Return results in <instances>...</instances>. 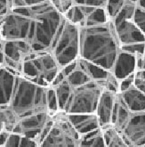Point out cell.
<instances>
[{"label":"cell","mask_w":145,"mask_h":147,"mask_svg":"<svg viewBox=\"0 0 145 147\" xmlns=\"http://www.w3.org/2000/svg\"><path fill=\"white\" fill-rule=\"evenodd\" d=\"M79 28V58L111 71L121 49L112 22Z\"/></svg>","instance_id":"obj_1"},{"label":"cell","mask_w":145,"mask_h":147,"mask_svg":"<svg viewBox=\"0 0 145 147\" xmlns=\"http://www.w3.org/2000/svg\"><path fill=\"white\" fill-rule=\"evenodd\" d=\"M25 8L30 15L27 42L36 52L49 51L63 22V15L55 9L49 0Z\"/></svg>","instance_id":"obj_2"},{"label":"cell","mask_w":145,"mask_h":147,"mask_svg":"<svg viewBox=\"0 0 145 147\" xmlns=\"http://www.w3.org/2000/svg\"><path fill=\"white\" fill-rule=\"evenodd\" d=\"M47 88L21 76H16L13 92L7 105L16 119V123L26 117L50 111L47 105Z\"/></svg>","instance_id":"obj_3"},{"label":"cell","mask_w":145,"mask_h":147,"mask_svg":"<svg viewBox=\"0 0 145 147\" xmlns=\"http://www.w3.org/2000/svg\"><path fill=\"white\" fill-rule=\"evenodd\" d=\"M111 124L122 135L131 147L145 145V111H130L117 99Z\"/></svg>","instance_id":"obj_4"},{"label":"cell","mask_w":145,"mask_h":147,"mask_svg":"<svg viewBox=\"0 0 145 147\" xmlns=\"http://www.w3.org/2000/svg\"><path fill=\"white\" fill-rule=\"evenodd\" d=\"M60 71L61 68L50 51H35L24 61L19 76L42 86L49 88L53 85Z\"/></svg>","instance_id":"obj_5"},{"label":"cell","mask_w":145,"mask_h":147,"mask_svg":"<svg viewBox=\"0 0 145 147\" xmlns=\"http://www.w3.org/2000/svg\"><path fill=\"white\" fill-rule=\"evenodd\" d=\"M79 47L80 28L64 18L49 50L61 70L79 59Z\"/></svg>","instance_id":"obj_6"},{"label":"cell","mask_w":145,"mask_h":147,"mask_svg":"<svg viewBox=\"0 0 145 147\" xmlns=\"http://www.w3.org/2000/svg\"><path fill=\"white\" fill-rule=\"evenodd\" d=\"M102 91L101 86L93 80L79 86H70L69 96L61 111L68 115L95 113Z\"/></svg>","instance_id":"obj_7"},{"label":"cell","mask_w":145,"mask_h":147,"mask_svg":"<svg viewBox=\"0 0 145 147\" xmlns=\"http://www.w3.org/2000/svg\"><path fill=\"white\" fill-rule=\"evenodd\" d=\"M82 136L76 130L63 111L54 115L49 130L38 144V147H79Z\"/></svg>","instance_id":"obj_8"},{"label":"cell","mask_w":145,"mask_h":147,"mask_svg":"<svg viewBox=\"0 0 145 147\" xmlns=\"http://www.w3.org/2000/svg\"><path fill=\"white\" fill-rule=\"evenodd\" d=\"M33 52L35 51L27 41L1 39L0 41L1 66L17 75H20L24 61Z\"/></svg>","instance_id":"obj_9"},{"label":"cell","mask_w":145,"mask_h":147,"mask_svg":"<svg viewBox=\"0 0 145 147\" xmlns=\"http://www.w3.org/2000/svg\"><path fill=\"white\" fill-rule=\"evenodd\" d=\"M120 47L145 42V36L134 22L133 19L112 22Z\"/></svg>","instance_id":"obj_10"},{"label":"cell","mask_w":145,"mask_h":147,"mask_svg":"<svg viewBox=\"0 0 145 147\" xmlns=\"http://www.w3.org/2000/svg\"><path fill=\"white\" fill-rule=\"evenodd\" d=\"M117 94L108 90H103L101 94L95 111V114L97 116L101 128L111 125Z\"/></svg>","instance_id":"obj_11"},{"label":"cell","mask_w":145,"mask_h":147,"mask_svg":"<svg viewBox=\"0 0 145 147\" xmlns=\"http://www.w3.org/2000/svg\"><path fill=\"white\" fill-rule=\"evenodd\" d=\"M136 71V56L120 49L112 67L111 72L119 81Z\"/></svg>","instance_id":"obj_12"},{"label":"cell","mask_w":145,"mask_h":147,"mask_svg":"<svg viewBox=\"0 0 145 147\" xmlns=\"http://www.w3.org/2000/svg\"><path fill=\"white\" fill-rule=\"evenodd\" d=\"M117 97L123 105L130 111H145V94L135 88H130L117 94Z\"/></svg>","instance_id":"obj_13"},{"label":"cell","mask_w":145,"mask_h":147,"mask_svg":"<svg viewBox=\"0 0 145 147\" xmlns=\"http://www.w3.org/2000/svg\"><path fill=\"white\" fill-rule=\"evenodd\" d=\"M67 116L70 123L75 127V129L81 136H84L93 130H96L98 128H101L95 113L70 115L67 114Z\"/></svg>","instance_id":"obj_14"},{"label":"cell","mask_w":145,"mask_h":147,"mask_svg":"<svg viewBox=\"0 0 145 147\" xmlns=\"http://www.w3.org/2000/svg\"><path fill=\"white\" fill-rule=\"evenodd\" d=\"M101 129L106 147H131L112 124L101 127Z\"/></svg>","instance_id":"obj_15"},{"label":"cell","mask_w":145,"mask_h":147,"mask_svg":"<svg viewBox=\"0 0 145 147\" xmlns=\"http://www.w3.org/2000/svg\"><path fill=\"white\" fill-rule=\"evenodd\" d=\"M78 64L87 74V76L92 80L96 82H101L106 80L110 74V71H108L104 70V69H102L92 63H89L86 61V60H83L79 57L78 59Z\"/></svg>","instance_id":"obj_16"},{"label":"cell","mask_w":145,"mask_h":147,"mask_svg":"<svg viewBox=\"0 0 145 147\" xmlns=\"http://www.w3.org/2000/svg\"><path fill=\"white\" fill-rule=\"evenodd\" d=\"M16 124V119L7 105H0V134L12 133Z\"/></svg>","instance_id":"obj_17"},{"label":"cell","mask_w":145,"mask_h":147,"mask_svg":"<svg viewBox=\"0 0 145 147\" xmlns=\"http://www.w3.org/2000/svg\"><path fill=\"white\" fill-rule=\"evenodd\" d=\"M79 147H106L101 129L98 128L82 136Z\"/></svg>","instance_id":"obj_18"},{"label":"cell","mask_w":145,"mask_h":147,"mask_svg":"<svg viewBox=\"0 0 145 147\" xmlns=\"http://www.w3.org/2000/svg\"><path fill=\"white\" fill-rule=\"evenodd\" d=\"M110 21L107 15L104 7H95L93 12L87 17L82 27L86 26H95L99 24H103Z\"/></svg>","instance_id":"obj_19"},{"label":"cell","mask_w":145,"mask_h":147,"mask_svg":"<svg viewBox=\"0 0 145 147\" xmlns=\"http://www.w3.org/2000/svg\"><path fill=\"white\" fill-rule=\"evenodd\" d=\"M126 1L127 0H107L104 9L110 21H112L121 11Z\"/></svg>","instance_id":"obj_20"},{"label":"cell","mask_w":145,"mask_h":147,"mask_svg":"<svg viewBox=\"0 0 145 147\" xmlns=\"http://www.w3.org/2000/svg\"><path fill=\"white\" fill-rule=\"evenodd\" d=\"M136 8V4L132 3L127 0L125 5L121 9V11L118 13V14L115 17V18L111 21L112 22H120L123 20H129L133 19L134 11Z\"/></svg>","instance_id":"obj_21"},{"label":"cell","mask_w":145,"mask_h":147,"mask_svg":"<svg viewBox=\"0 0 145 147\" xmlns=\"http://www.w3.org/2000/svg\"><path fill=\"white\" fill-rule=\"evenodd\" d=\"M121 50L126 52V53H129L136 57L142 56L144 55V52H145V42L122 46Z\"/></svg>","instance_id":"obj_22"},{"label":"cell","mask_w":145,"mask_h":147,"mask_svg":"<svg viewBox=\"0 0 145 147\" xmlns=\"http://www.w3.org/2000/svg\"><path fill=\"white\" fill-rule=\"evenodd\" d=\"M133 21L145 36V10L137 6V5H136Z\"/></svg>","instance_id":"obj_23"},{"label":"cell","mask_w":145,"mask_h":147,"mask_svg":"<svg viewBox=\"0 0 145 147\" xmlns=\"http://www.w3.org/2000/svg\"><path fill=\"white\" fill-rule=\"evenodd\" d=\"M47 105H48L49 111L52 112V113L55 114L57 111H59L56 94L53 86H49L47 88Z\"/></svg>","instance_id":"obj_24"},{"label":"cell","mask_w":145,"mask_h":147,"mask_svg":"<svg viewBox=\"0 0 145 147\" xmlns=\"http://www.w3.org/2000/svg\"><path fill=\"white\" fill-rule=\"evenodd\" d=\"M47 0H9V4L11 9L15 8H22V7H30L44 3Z\"/></svg>","instance_id":"obj_25"},{"label":"cell","mask_w":145,"mask_h":147,"mask_svg":"<svg viewBox=\"0 0 145 147\" xmlns=\"http://www.w3.org/2000/svg\"><path fill=\"white\" fill-rule=\"evenodd\" d=\"M49 1L62 15L74 5L73 0H49Z\"/></svg>","instance_id":"obj_26"},{"label":"cell","mask_w":145,"mask_h":147,"mask_svg":"<svg viewBox=\"0 0 145 147\" xmlns=\"http://www.w3.org/2000/svg\"><path fill=\"white\" fill-rule=\"evenodd\" d=\"M134 85L138 90L145 94V70H137L134 72Z\"/></svg>","instance_id":"obj_27"},{"label":"cell","mask_w":145,"mask_h":147,"mask_svg":"<svg viewBox=\"0 0 145 147\" xmlns=\"http://www.w3.org/2000/svg\"><path fill=\"white\" fill-rule=\"evenodd\" d=\"M74 5H89L95 7H104L107 0H73Z\"/></svg>","instance_id":"obj_28"},{"label":"cell","mask_w":145,"mask_h":147,"mask_svg":"<svg viewBox=\"0 0 145 147\" xmlns=\"http://www.w3.org/2000/svg\"><path fill=\"white\" fill-rule=\"evenodd\" d=\"M134 73L126 77L125 79H123L121 80H119L118 93L123 92L126 89L130 88L132 86H134Z\"/></svg>","instance_id":"obj_29"},{"label":"cell","mask_w":145,"mask_h":147,"mask_svg":"<svg viewBox=\"0 0 145 147\" xmlns=\"http://www.w3.org/2000/svg\"><path fill=\"white\" fill-rule=\"evenodd\" d=\"M12 11L9 0H0V22L4 17Z\"/></svg>","instance_id":"obj_30"},{"label":"cell","mask_w":145,"mask_h":147,"mask_svg":"<svg viewBox=\"0 0 145 147\" xmlns=\"http://www.w3.org/2000/svg\"><path fill=\"white\" fill-rule=\"evenodd\" d=\"M136 5H137V6H139V7H141L145 10V0H138Z\"/></svg>","instance_id":"obj_31"},{"label":"cell","mask_w":145,"mask_h":147,"mask_svg":"<svg viewBox=\"0 0 145 147\" xmlns=\"http://www.w3.org/2000/svg\"><path fill=\"white\" fill-rule=\"evenodd\" d=\"M128 1L132 2V3H134V4H137V1L138 0H128Z\"/></svg>","instance_id":"obj_32"},{"label":"cell","mask_w":145,"mask_h":147,"mask_svg":"<svg viewBox=\"0 0 145 147\" xmlns=\"http://www.w3.org/2000/svg\"><path fill=\"white\" fill-rule=\"evenodd\" d=\"M1 41V40H0ZM0 67H1V53H0Z\"/></svg>","instance_id":"obj_33"},{"label":"cell","mask_w":145,"mask_h":147,"mask_svg":"<svg viewBox=\"0 0 145 147\" xmlns=\"http://www.w3.org/2000/svg\"><path fill=\"white\" fill-rule=\"evenodd\" d=\"M29 147H38V144H34V145H31V146H29Z\"/></svg>","instance_id":"obj_34"},{"label":"cell","mask_w":145,"mask_h":147,"mask_svg":"<svg viewBox=\"0 0 145 147\" xmlns=\"http://www.w3.org/2000/svg\"><path fill=\"white\" fill-rule=\"evenodd\" d=\"M144 55H145V52H144Z\"/></svg>","instance_id":"obj_35"},{"label":"cell","mask_w":145,"mask_h":147,"mask_svg":"<svg viewBox=\"0 0 145 147\" xmlns=\"http://www.w3.org/2000/svg\"><path fill=\"white\" fill-rule=\"evenodd\" d=\"M142 147H145V145H144V146H142Z\"/></svg>","instance_id":"obj_36"},{"label":"cell","mask_w":145,"mask_h":147,"mask_svg":"<svg viewBox=\"0 0 145 147\" xmlns=\"http://www.w3.org/2000/svg\"><path fill=\"white\" fill-rule=\"evenodd\" d=\"M0 147H2V146H0Z\"/></svg>","instance_id":"obj_37"}]
</instances>
